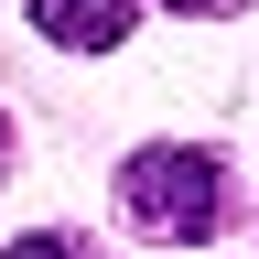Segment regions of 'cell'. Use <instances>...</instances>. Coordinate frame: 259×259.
<instances>
[{
    "instance_id": "obj_1",
    "label": "cell",
    "mask_w": 259,
    "mask_h": 259,
    "mask_svg": "<svg viewBox=\"0 0 259 259\" xmlns=\"http://www.w3.org/2000/svg\"><path fill=\"white\" fill-rule=\"evenodd\" d=\"M119 205L141 216L151 238H216V227H227V162L194 151V141H184V151H173V141H162V151H130Z\"/></svg>"
},
{
    "instance_id": "obj_2",
    "label": "cell",
    "mask_w": 259,
    "mask_h": 259,
    "mask_svg": "<svg viewBox=\"0 0 259 259\" xmlns=\"http://www.w3.org/2000/svg\"><path fill=\"white\" fill-rule=\"evenodd\" d=\"M130 22H141V0H32V32L65 54H108L130 44Z\"/></svg>"
},
{
    "instance_id": "obj_3",
    "label": "cell",
    "mask_w": 259,
    "mask_h": 259,
    "mask_svg": "<svg viewBox=\"0 0 259 259\" xmlns=\"http://www.w3.org/2000/svg\"><path fill=\"white\" fill-rule=\"evenodd\" d=\"M0 259H97V248H76V238H54V227H32V238H11Z\"/></svg>"
},
{
    "instance_id": "obj_4",
    "label": "cell",
    "mask_w": 259,
    "mask_h": 259,
    "mask_svg": "<svg viewBox=\"0 0 259 259\" xmlns=\"http://www.w3.org/2000/svg\"><path fill=\"white\" fill-rule=\"evenodd\" d=\"M173 11H238V0H173Z\"/></svg>"
},
{
    "instance_id": "obj_5",
    "label": "cell",
    "mask_w": 259,
    "mask_h": 259,
    "mask_svg": "<svg viewBox=\"0 0 259 259\" xmlns=\"http://www.w3.org/2000/svg\"><path fill=\"white\" fill-rule=\"evenodd\" d=\"M0 162H11V119H0Z\"/></svg>"
}]
</instances>
